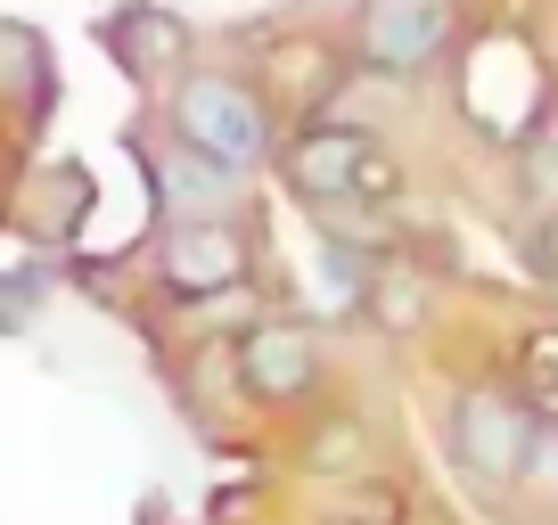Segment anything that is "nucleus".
Returning <instances> with one entry per match:
<instances>
[{
	"label": "nucleus",
	"instance_id": "f257e3e1",
	"mask_svg": "<svg viewBox=\"0 0 558 525\" xmlns=\"http://www.w3.org/2000/svg\"><path fill=\"white\" fill-rule=\"evenodd\" d=\"M173 132H181V148L214 157L222 173H246V164L271 157V107L246 83H230V74H190L173 90Z\"/></svg>",
	"mask_w": 558,
	"mask_h": 525
},
{
	"label": "nucleus",
	"instance_id": "f03ea898",
	"mask_svg": "<svg viewBox=\"0 0 558 525\" xmlns=\"http://www.w3.org/2000/svg\"><path fill=\"white\" fill-rule=\"evenodd\" d=\"M288 181H296L313 206H395L402 173L378 157L369 132H345V123H320L288 148Z\"/></svg>",
	"mask_w": 558,
	"mask_h": 525
},
{
	"label": "nucleus",
	"instance_id": "7ed1b4c3",
	"mask_svg": "<svg viewBox=\"0 0 558 525\" xmlns=\"http://www.w3.org/2000/svg\"><path fill=\"white\" fill-rule=\"evenodd\" d=\"M452 460L476 485H509V476L534 468V411L501 386H476L452 403Z\"/></svg>",
	"mask_w": 558,
	"mask_h": 525
},
{
	"label": "nucleus",
	"instance_id": "20e7f679",
	"mask_svg": "<svg viewBox=\"0 0 558 525\" xmlns=\"http://www.w3.org/2000/svg\"><path fill=\"white\" fill-rule=\"evenodd\" d=\"M452 50V0H369L362 9V58L378 74H427Z\"/></svg>",
	"mask_w": 558,
	"mask_h": 525
},
{
	"label": "nucleus",
	"instance_id": "39448f33",
	"mask_svg": "<svg viewBox=\"0 0 558 525\" xmlns=\"http://www.w3.org/2000/svg\"><path fill=\"white\" fill-rule=\"evenodd\" d=\"M239 386L255 403H304L320 386V345L296 329V320H263V329H246V345H239Z\"/></svg>",
	"mask_w": 558,
	"mask_h": 525
},
{
	"label": "nucleus",
	"instance_id": "423d86ee",
	"mask_svg": "<svg viewBox=\"0 0 558 525\" xmlns=\"http://www.w3.org/2000/svg\"><path fill=\"white\" fill-rule=\"evenodd\" d=\"M157 262H165V288H173V296H230V288L246 280V239L230 222H181Z\"/></svg>",
	"mask_w": 558,
	"mask_h": 525
},
{
	"label": "nucleus",
	"instance_id": "0eeeda50",
	"mask_svg": "<svg viewBox=\"0 0 558 525\" xmlns=\"http://www.w3.org/2000/svg\"><path fill=\"white\" fill-rule=\"evenodd\" d=\"M107 34H116V50L132 58L140 74H173L181 58H190V25L165 17V9H132V17H116Z\"/></svg>",
	"mask_w": 558,
	"mask_h": 525
},
{
	"label": "nucleus",
	"instance_id": "6e6552de",
	"mask_svg": "<svg viewBox=\"0 0 558 525\" xmlns=\"http://www.w3.org/2000/svg\"><path fill=\"white\" fill-rule=\"evenodd\" d=\"M157 181H165V206L190 213V222L222 213V197H230V173H222L214 157H197V148H173V157H157Z\"/></svg>",
	"mask_w": 558,
	"mask_h": 525
},
{
	"label": "nucleus",
	"instance_id": "1a4fd4ad",
	"mask_svg": "<svg viewBox=\"0 0 558 525\" xmlns=\"http://www.w3.org/2000/svg\"><path fill=\"white\" fill-rule=\"evenodd\" d=\"M534 419H558V329H542L525 345V394H518Z\"/></svg>",
	"mask_w": 558,
	"mask_h": 525
},
{
	"label": "nucleus",
	"instance_id": "9d476101",
	"mask_svg": "<svg viewBox=\"0 0 558 525\" xmlns=\"http://www.w3.org/2000/svg\"><path fill=\"white\" fill-rule=\"evenodd\" d=\"M525 190L558 213V141H550V132H534V148H525Z\"/></svg>",
	"mask_w": 558,
	"mask_h": 525
},
{
	"label": "nucleus",
	"instance_id": "9b49d317",
	"mask_svg": "<svg viewBox=\"0 0 558 525\" xmlns=\"http://www.w3.org/2000/svg\"><path fill=\"white\" fill-rule=\"evenodd\" d=\"M534 255H542V271H550V280H558V213H550V222H542V239H534Z\"/></svg>",
	"mask_w": 558,
	"mask_h": 525
}]
</instances>
